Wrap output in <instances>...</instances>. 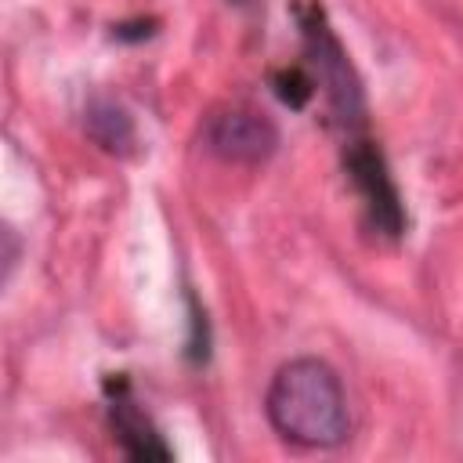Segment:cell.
Returning a JSON list of instances; mask_svg holds the SVG:
<instances>
[{"instance_id":"cell-4","label":"cell","mask_w":463,"mask_h":463,"mask_svg":"<svg viewBox=\"0 0 463 463\" xmlns=\"http://www.w3.org/2000/svg\"><path fill=\"white\" fill-rule=\"evenodd\" d=\"M203 141L217 159L253 166V163H264L268 156H275L279 127L257 109L228 105V109H217L206 116Z\"/></svg>"},{"instance_id":"cell-2","label":"cell","mask_w":463,"mask_h":463,"mask_svg":"<svg viewBox=\"0 0 463 463\" xmlns=\"http://www.w3.org/2000/svg\"><path fill=\"white\" fill-rule=\"evenodd\" d=\"M297 22L304 33V51H307V72L315 76V87H322L333 119L351 134L362 130L365 123V98H362V83L351 69V58L344 51V43L336 40V33L326 22V11L318 4H300L297 7Z\"/></svg>"},{"instance_id":"cell-7","label":"cell","mask_w":463,"mask_h":463,"mask_svg":"<svg viewBox=\"0 0 463 463\" xmlns=\"http://www.w3.org/2000/svg\"><path fill=\"white\" fill-rule=\"evenodd\" d=\"M315 76L307 72V69H300V65H293V69H282V72H275V94L289 105V109H304L311 98H315Z\"/></svg>"},{"instance_id":"cell-3","label":"cell","mask_w":463,"mask_h":463,"mask_svg":"<svg viewBox=\"0 0 463 463\" xmlns=\"http://www.w3.org/2000/svg\"><path fill=\"white\" fill-rule=\"evenodd\" d=\"M344 170H347L354 192L362 195L373 228L387 239H398L405 232V210H402L398 184H394V177L383 163V152L369 137L351 134L347 145H344Z\"/></svg>"},{"instance_id":"cell-6","label":"cell","mask_w":463,"mask_h":463,"mask_svg":"<svg viewBox=\"0 0 463 463\" xmlns=\"http://www.w3.org/2000/svg\"><path fill=\"white\" fill-rule=\"evenodd\" d=\"M83 130L109 156H130L134 145H137L134 116L119 101H112V98H90L87 101V109H83Z\"/></svg>"},{"instance_id":"cell-8","label":"cell","mask_w":463,"mask_h":463,"mask_svg":"<svg viewBox=\"0 0 463 463\" xmlns=\"http://www.w3.org/2000/svg\"><path fill=\"white\" fill-rule=\"evenodd\" d=\"M235 4H242V0H235Z\"/></svg>"},{"instance_id":"cell-1","label":"cell","mask_w":463,"mask_h":463,"mask_svg":"<svg viewBox=\"0 0 463 463\" xmlns=\"http://www.w3.org/2000/svg\"><path fill=\"white\" fill-rule=\"evenodd\" d=\"M264 412L271 430L300 449H336L351 434L347 391L336 369L322 358H289L275 369Z\"/></svg>"},{"instance_id":"cell-5","label":"cell","mask_w":463,"mask_h":463,"mask_svg":"<svg viewBox=\"0 0 463 463\" xmlns=\"http://www.w3.org/2000/svg\"><path fill=\"white\" fill-rule=\"evenodd\" d=\"M109 423L116 430L119 449L130 459H170V445L163 441V434L156 430V423L145 416V409L134 402L127 380L109 383Z\"/></svg>"}]
</instances>
